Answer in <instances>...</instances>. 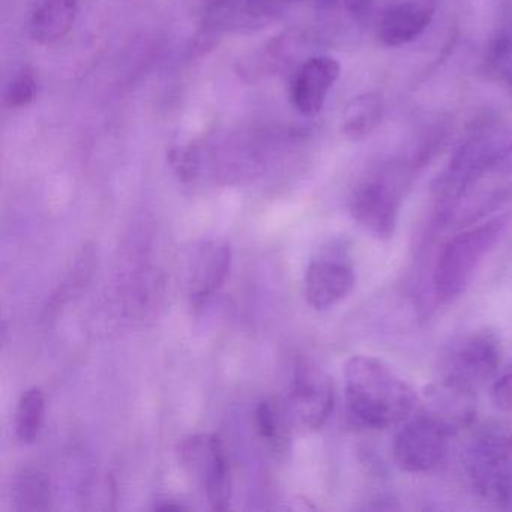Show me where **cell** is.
I'll return each instance as SVG.
<instances>
[{
  "instance_id": "obj_1",
  "label": "cell",
  "mask_w": 512,
  "mask_h": 512,
  "mask_svg": "<svg viewBox=\"0 0 512 512\" xmlns=\"http://www.w3.org/2000/svg\"><path fill=\"white\" fill-rule=\"evenodd\" d=\"M347 412L355 424L385 430L412 418L421 404L418 392L388 364L355 355L344 365Z\"/></svg>"
},
{
  "instance_id": "obj_2",
  "label": "cell",
  "mask_w": 512,
  "mask_h": 512,
  "mask_svg": "<svg viewBox=\"0 0 512 512\" xmlns=\"http://www.w3.org/2000/svg\"><path fill=\"white\" fill-rule=\"evenodd\" d=\"M506 226L508 217L499 215L446 242L433 274L434 293L440 302L455 301L466 292L479 266L502 238Z\"/></svg>"
},
{
  "instance_id": "obj_3",
  "label": "cell",
  "mask_w": 512,
  "mask_h": 512,
  "mask_svg": "<svg viewBox=\"0 0 512 512\" xmlns=\"http://www.w3.org/2000/svg\"><path fill=\"white\" fill-rule=\"evenodd\" d=\"M467 481L481 499L506 503L512 499V430L500 425L479 431L463 455Z\"/></svg>"
},
{
  "instance_id": "obj_4",
  "label": "cell",
  "mask_w": 512,
  "mask_h": 512,
  "mask_svg": "<svg viewBox=\"0 0 512 512\" xmlns=\"http://www.w3.org/2000/svg\"><path fill=\"white\" fill-rule=\"evenodd\" d=\"M499 340L491 332H473L451 344L442 359L440 383L452 391L473 397L500 371Z\"/></svg>"
},
{
  "instance_id": "obj_5",
  "label": "cell",
  "mask_w": 512,
  "mask_h": 512,
  "mask_svg": "<svg viewBox=\"0 0 512 512\" xmlns=\"http://www.w3.org/2000/svg\"><path fill=\"white\" fill-rule=\"evenodd\" d=\"M455 433L457 428L437 413L428 409L415 413L395 437V463L404 472H431L445 460L449 440Z\"/></svg>"
},
{
  "instance_id": "obj_6",
  "label": "cell",
  "mask_w": 512,
  "mask_h": 512,
  "mask_svg": "<svg viewBox=\"0 0 512 512\" xmlns=\"http://www.w3.org/2000/svg\"><path fill=\"white\" fill-rule=\"evenodd\" d=\"M178 455L188 472L199 475L211 508L226 511L232 499V475L223 440L217 434L190 436L179 443Z\"/></svg>"
},
{
  "instance_id": "obj_7",
  "label": "cell",
  "mask_w": 512,
  "mask_h": 512,
  "mask_svg": "<svg viewBox=\"0 0 512 512\" xmlns=\"http://www.w3.org/2000/svg\"><path fill=\"white\" fill-rule=\"evenodd\" d=\"M334 383L322 367L310 359H299L290 383L289 404L293 416L308 430H319L334 409Z\"/></svg>"
},
{
  "instance_id": "obj_8",
  "label": "cell",
  "mask_w": 512,
  "mask_h": 512,
  "mask_svg": "<svg viewBox=\"0 0 512 512\" xmlns=\"http://www.w3.org/2000/svg\"><path fill=\"white\" fill-rule=\"evenodd\" d=\"M400 193L386 179L362 182L350 199L353 220L380 241H389L397 229Z\"/></svg>"
},
{
  "instance_id": "obj_9",
  "label": "cell",
  "mask_w": 512,
  "mask_h": 512,
  "mask_svg": "<svg viewBox=\"0 0 512 512\" xmlns=\"http://www.w3.org/2000/svg\"><path fill=\"white\" fill-rule=\"evenodd\" d=\"M355 283V271L341 254L323 253L305 272V298L316 310H326L343 301Z\"/></svg>"
},
{
  "instance_id": "obj_10",
  "label": "cell",
  "mask_w": 512,
  "mask_h": 512,
  "mask_svg": "<svg viewBox=\"0 0 512 512\" xmlns=\"http://www.w3.org/2000/svg\"><path fill=\"white\" fill-rule=\"evenodd\" d=\"M340 73V64L331 56H311L302 62L290 83V100L295 109L305 116L322 112Z\"/></svg>"
},
{
  "instance_id": "obj_11",
  "label": "cell",
  "mask_w": 512,
  "mask_h": 512,
  "mask_svg": "<svg viewBox=\"0 0 512 512\" xmlns=\"http://www.w3.org/2000/svg\"><path fill=\"white\" fill-rule=\"evenodd\" d=\"M436 0H404L383 13L377 37L386 47H401L424 34L436 14Z\"/></svg>"
},
{
  "instance_id": "obj_12",
  "label": "cell",
  "mask_w": 512,
  "mask_h": 512,
  "mask_svg": "<svg viewBox=\"0 0 512 512\" xmlns=\"http://www.w3.org/2000/svg\"><path fill=\"white\" fill-rule=\"evenodd\" d=\"M232 265V248L227 241H209L200 248L190 278V301L194 308L208 304L226 283Z\"/></svg>"
},
{
  "instance_id": "obj_13",
  "label": "cell",
  "mask_w": 512,
  "mask_h": 512,
  "mask_svg": "<svg viewBox=\"0 0 512 512\" xmlns=\"http://www.w3.org/2000/svg\"><path fill=\"white\" fill-rule=\"evenodd\" d=\"M77 13L79 0H37L29 17V35L41 46L58 43L70 34Z\"/></svg>"
},
{
  "instance_id": "obj_14",
  "label": "cell",
  "mask_w": 512,
  "mask_h": 512,
  "mask_svg": "<svg viewBox=\"0 0 512 512\" xmlns=\"http://www.w3.org/2000/svg\"><path fill=\"white\" fill-rule=\"evenodd\" d=\"M382 115L383 103L379 95H358L347 104L346 110H344L341 131H343L344 137L352 142L367 139L380 124Z\"/></svg>"
},
{
  "instance_id": "obj_15",
  "label": "cell",
  "mask_w": 512,
  "mask_h": 512,
  "mask_svg": "<svg viewBox=\"0 0 512 512\" xmlns=\"http://www.w3.org/2000/svg\"><path fill=\"white\" fill-rule=\"evenodd\" d=\"M13 500L20 512L47 511L52 506L49 476L37 469L23 470L14 482Z\"/></svg>"
},
{
  "instance_id": "obj_16",
  "label": "cell",
  "mask_w": 512,
  "mask_h": 512,
  "mask_svg": "<svg viewBox=\"0 0 512 512\" xmlns=\"http://www.w3.org/2000/svg\"><path fill=\"white\" fill-rule=\"evenodd\" d=\"M256 427L260 437L274 451H283L289 440V425L284 404L278 398H266L256 407Z\"/></svg>"
},
{
  "instance_id": "obj_17",
  "label": "cell",
  "mask_w": 512,
  "mask_h": 512,
  "mask_svg": "<svg viewBox=\"0 0 512 512\" xmlns=\"http://www.w3.org/2000/svg\"><path fill=\"white\" fill-rule=\"evenodd\" d=\"M202 5L203 29L208 35L247 26L245 0H203Z\"/></svg>"
},
{
  "instance_id": "obj_18",
  "label": "cell",
  "mask_w": 512,
  "mask_h": 512,
  "mask_svg": "<svg viewBox=\"0 0 512 512\" xmlns=\"http://www.w3.org/2000/svg\"><path fill=\"white\" fill-rule=\"evenodd\" d=\"M46 418V395L43 389H28L20 398L16 412V433L22 442L32 443L40 436Z\"/></svg>"
},
{
  "instance_id": "obj_19",
  "label": "cell",
  "mask_w": 512,
  "mask_h": 512,
  "mask_svg": "<svg viewBox=\"0 0 512 512\" xmlns=\"http://www.w3.org/2000/svg\"><path fill=\"white\" fill-rule=\"evenodd\" d=\"M376 0H317V11L325 22L350 20L364 22L374 8Z\"/></svg>"
},
{
  "instance_id": "obj_20",
  "label": "cell",
  "mask_w": 512,
  "mask_h": 512,
  "mask_svg": "<svg viewBox=\"0 0 512 512\" xmlns=\"http://www.w3.org/2000/svg\"><path fill=\"white\" fill-rule=\"evenodd\" d=\"M38 95V82L34 73L23 70L11 79L5 89V106L10 109H23L34 103Z\"/></svg>"
},
{
  "instance_id": "obj_21",
  "label": "cell",
  "mask_w": 512,
  "mask_h": 512,
  "mask_svg": "<svg viewBox=\"0 0 512 512\" xmlns=\"http://www.w3.org/2000/svg\"><path fill=\"white\" fill-rule=\"evenodd\" d=\"M302 0H245L247 26H259L277 19Z\"/></svg>"
},
{
  "instance_id": "obj_22",
  "label": "cell",
  "mask_w": 512,
  "mask_h": 512,
  "mask_svg": "<svg viewBox=\"0 0 512 512\" xmlns=\"http://www.w3.org/2000/svg\"><path fill=\"white\" fill-rule=\"evenodd\" d=\"M488 61L500 79L512 83V29L502 32L494 40Z\"/></svg>"
},
{
  "instance_id": "obj_23",
  "label": "cell",
  "mask_w": 512,
  "mask_h": 512,
  "mask_svg": "<svg viewBox=\"0 0 512 512\" xmlns=\"http://www.w3.org/2000/svg\"><path fill=\"white\" fill-rule=\"evenodd\" d=\"M491 400L497 409L512 412V364L499 371L491 385Z\"/></svg>"
},
{
  "instance_id": "obj_24",
  "label": "cell",
  "mask_w": 512,
  "mask_h": 512,
  "mask_svg": "<svg viewBox=\"0 0 512 512\" xmlns=\"http://www.w3.org/2000/svg\"><path fill=\"white\" fill-rule=\"evenodd\" d=\"M155 509H160V511H182V509H187L182 505H175V503H164V505H157Z\"/></svg>"
}]
</instances>
